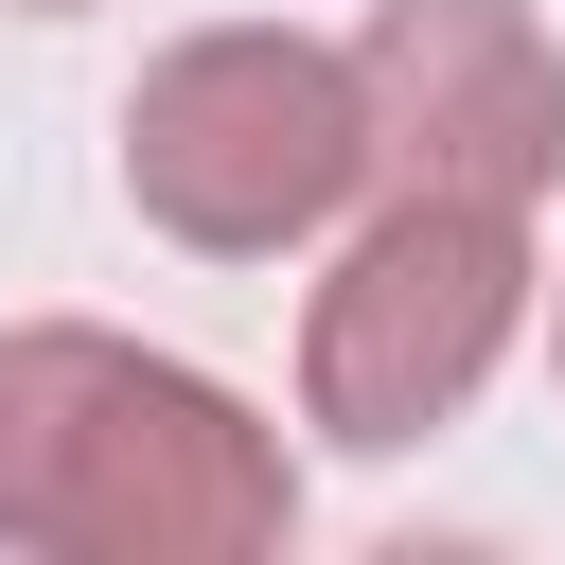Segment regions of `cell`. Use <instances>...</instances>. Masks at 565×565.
Returning a JSON list of instances; mask_svg holds the SVG:
<instances>
[{"label":"cell","instance_id":"cell-1","mask_svg":"<svg viewBox=\"0 0 565 565\" xmlns=\"http://www.w3.org/2000/svg\"><path fill=\"white\" fill-rule=\"evenodd\" d=\"M282 530H300V459L194 353H141L88 318L0 335V547H35V565H247Z\"/></svg>","mask_w":565,"mask_h":565},{"label":"cell","instance_id":"cell-2","mask_svg":"<svg viewBox=\"0 0 565 565\" xmlns=\"http://www.w3.org/2000/svg\"><path fill=\"white\" fill-rule=\"evenodd\" d=\"M124 194H141V230H177V247H212V265H282L300 230H335V212L371 194L353 53H335V35H282V18L177 35V53L124 88Z\"/></svg>","mask_w":565,"mask_h":565},{"label":"cell","instance_id":"cell-3","mask_svg":"<svg viewBox=\"0 0 565 565\" xmlns=\"http://www.w3.org/2000/svg\"><path fill=\"white\" fill-rule=\"evenodd\" d=\"M512 318H530V212H494V194H388L335 247V282L300 300V424L353 441V459H406V441H441L494 388Z\"/></svg>","mask_w":565,"mask_h":565},{"label":"cell","instance_id":"cell-4","mask_svg":"<svg viewBox=\"0 0 565 565\" xmlns=\"http://www.w3.org/2000/svg\"><path fill=\"white\" fill-rule=\"evenodd\" d=\"M353 106H371V194L530 212L565 177V53L530 0H388L353 35Z\"/></svg>","mask_w":565,"mask_h":565},{"label":"cell","instance_id":"cell-5","mask_svg":"<svg viewBox=\"0 0 565 565\" xmlns=\"http://www.w3.org/2000/svg\"><path fill=\"white\" fill-rule=\"evenodd\" d=\"M0 18H88V0H0Z\"/></svg>","mask_w":565,"mask_h":565}]
</instances>
